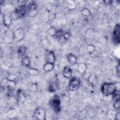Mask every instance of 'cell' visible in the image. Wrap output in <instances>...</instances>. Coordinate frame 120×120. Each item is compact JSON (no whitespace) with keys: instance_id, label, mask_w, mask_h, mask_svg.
I'll use <instances>...</instances> for the list:
<instances>
[{"instance_id":"cell-5","label":"cell","mask_w":120,"mask_h":120,"mask_svg":"<svg viewBox=\"0 0 120 120\" xmlns=\"http://www.w3.org/2000/svg\"><path fill=\"white\" fill-rule=\"evenodd\" d=\"M120 25L119 23H117L113 30L112 33V41L116 45H119L120 43Z\"/></svg>"},{"instance_id":"cell-11","label":"cell","mask_w":120,"mask_h":120,"mask_svg":"<svg viewBox=\"0 0 120 120\" xmlns=\"http://www.w3.org/2000/svg\"><path fill=\"white\" fill-rule=\"evenodd\" d=\"M12 19H13L11 16V14H5L3 15V24L5 26L8 27L11 24Z\"/></svg>"},{"instance_id":"cell-6","label":"cell","mask_w":120,"mask_h":120,"mask_svg":"<svg viewBox=\"0 0 120 120\" xmlns=\"http://www.w3.org/2000/svg\"><path fill=\"white\" fill-rule=\"evenodd\" d=\"M14 40L15 42H20L25 37V32L23 29L18 28L14 32Z\"/></svg>"},{"instance_id":"cell-17","label":"cell","mask_w":120,"mask_h":120,"mask_svg":"<svg viewBox=\"0 0 120 120\" xmlns=\"http://www.w3.org/2000/svg\"><path fill=\"white\" fill-rule=\"evenodd\" d=\"M17 102L20 104L23 103L26 100V97L25 95L23 93L22 91L20 90H18L17 92Z\"/></svg>"},{"instance_id":"cell-14","label":"cell","mask_w":120,"mask_h":120,"mask_svg":"<svg viewBox=\"0 0 120 120\" xmlns=\"http://www.w3.org/2000/svg\"><path fill=\"white\" fill-rule=\"evenodd\" d=\"M87 70V65L84 62H80L77 65V70L81 74H83Z\"/></svg>"},{"instance_id":"cell-28","label":"cell","mask_w":120,"mask_h":120,"mask_svg":"<svg viewBox=\"0 0 120 120\" xmlns=\"http://www.w3.org/2000/svg\"><path fill=\"white\" fill-rule=\"evenodd\" d=\"M112 95L114 100L120 99V90L116 89L112 93Z\"/></svg>"},{"instance_id":"cell-8","label":"cell","mask_w":120,"mask_h":120,"mask_svg":"<svg viewBox=\"0 0 120 120\" xmlns=\"http://www.w3.org/2000/svg\"><path fill=\"white\" fill-rule=\"evenodd\" d=\"M34 115L36 118L39 120H44L45 119V112L41 107H38L34 112Z\"/></svg>"},{"instance_id":"cell-12","label":"cell","mask_w":120,"mask_h":120,"mask_svg":"<svg viewBox=\"0 0 120 120\" xmlns=\"http://www.w3.org/2000/svg\"><path fill=\"white\" fill-rule=\"evenodd\" d=\"M61 96L63 100L65 102H68L70 100V93L68 90H63L61 92Z\"/></svg>"},{"instance_id":"cell-18","label":"cell","mask_w":120,"mask_h":120,"mask_svg":"<svg viewBox=\"0 0 120 120\" xmlns=\"http://www.w3.org/2000/svg\"><path fill=\"white\" fill-rule=\"evenodd\" d=\"M54 67V64L49 62H45V63L44 65L43 68L45 72H49L53 70Z\"/></svg>"},{"instance_id":"cell-15","label":"cell","mask_w":120,"mask_h":120,"mask_svg":"<svg viewBox=\"0 0 120 120\" xmlns=\"http://www.w3.org/2000/svg\"><path fill=\"white\" fill-rule=\"evenodd\" d=\"M72 71L71 68L68 67L66 66L64 67L63 71V75L66 78H70L72 76Z\"/></svg>"},{"instance_id":"cell-2","label":"cell","mask_w":120,"mask_h":120,"mask_svg":"<svg viewBox=\"0 0 120 120\" xmlns=\"http://www.w3.org/2000/svg\"><path fill=\"white\" fill-rule=\"evenodd\" d=\"M49 105L56 113H58L61 110V102L58 95H55L49 101Z\"/></svg>"},{"instance_id":"cell-31","label":"cell","mask_w":120,"mask_h":120,"mask_svg":"<svg viewBox=\"0 0 120 120\" xmlns=\"http://www.w3.org/2000/svg\"><path fill=\"white\" fill-rule=\"evenodd\" d=\"M113 107L116 111H120V99L115 100L113 104Z\"/></svg>"},{"instance_id":"cell-29","label":"cell","mask_w":120,"mask_h":120,"mask_svg":"<svg viewBox=\"0 0 120 120\" xmlns=\"http://www.w3.org/2000/svg\"><path fill=\"white\" fill-rule=\"evenodd\" d=\"M64 32L61 29L57 30V32H56L55 37H56L57 38L61 39V38H62Z\"/></svg>"},{"instance_id":"cell-1","label":"cell","mask_w":120,"mask_h":120,"mask_svg":"<svg viewBox=\"0 0 120 120\" xmlns=\"http://www.w3.org/2000/svg\"><path fill=\"white\" fill-rule=\"evenodd\" d=\"M116 89L115 83L105 82L101 86V91L104 96H108L112 95Z\"/></svg>"},{"instance_id":"cell-27","label":"cell","mask_w":120,"mask_h":120,"mask_svg":"<svg viewBox=\"0 0 120 120\" xmlns=\"http://www.w3.org/2000/svg\"><path fill=\"white\" fill-rule=\"evenodd\" d=\"M17 77L16 75L13 74H9L7 76V81H15L16 80Z\"/></svg>"},{"instance_id":"cell-25","label":"cell","mask_w":120,"mask_h":120,"mask_svg":"<svg viewBox=\"0 0 120 120\" xmlns=\"http://www.w3.org/2000/svg\"><path fill=\"white\" fill-rule=\"evenodd\" d=\"M86 49L88 52H89L90 54H91L95 52L96 50V47L94 45L92 44H90L86 46Z\"/></svg>"},{"instance_id":"cell-24","label":"cell","mask_w":120,"mask_h":120,"mask_svg":"<svg viewBox=\"0 0 120 120\" xmlns=\"http://www.w3.org/2000/svg\"><path fill=\"white\" fill-rule=\"evenodd\" d=\"M81 13L83 16L86 17H88L91 15V12L90 10L87 8H84L82 9Z\"/></svg>"},{"instance_id":"cell-20","label":"cell","mask_w":120,"mask_h":120,"mask_svg":"<svg viewBox=\"0 0 120 120\" xmlns=\"http://www.w3.org/2000/svg\"><path fill=\"white\" fill-rule=\"evenodd\" d=\"M30 63V59L29 56H25L22 57V65H23L24 66L27 68H29Z\"/></svg>"},{"instance_id":"cell-35","label":"cell","mask_w":120,"mask_h":120,"mask_svg":"<svg viewBox=\"0 0 120 120\" xmlns=\"http://www.w3.org/2000/svg\"><path fill=\"white\" fill-rule=\"evenodd\" d=\"M120 62H119L117 66H116V73L119 77L120 76Z\"/></svg>"},{"instance_id":"cell-19","label":"cell","mask_w":120,"mask_h":120,"mask_svg":"<svg viewBox=\"0 0 120 120\" xmlns=\"http://www.w3.org/2000/svg\"><path fill=\"white\" fill-rule=\"evenodd\" d=\"M27 51V48L24 46H20L18 48L17 51V53L18 56L19 57H23L24 56L26 52Z\"/></svg>"},{"instance_id":"cell-30","label":"cell","mask_w":120,"mask_h":120,"mask_svg":"<svg viewBox=\"0 0 120 120\" xmlns=\"http://www.w3.org/2000/svg\"><path fill=\"white\" fill-rule=\"evenodd\" d=\"M71 37V34L69 31H66L64 32L63 35L62 37V38L64 39L65 41H68L70 39V38Z\"/></svg>"},{"instance_id":"cell-4","label":"cell","mask_w":120,"mask_h":120,"mask_svg":"<svg viewBox=\"0 0 120 120\" xmlns=\"http://www.w3.org/2000/svg\"><path fill=\"white\" fill-rule=\"evenodd\" d=\"M28 8V15L31 17H35L38 13V5L37 3L34 1H31L27 6Z\"/></svg>"},{"instance_id":"cell-10","label":"cell","mask_w":120,"mask_h":120,"mask_svg":"<svg viewBox=\"0 0 120 120\" xmlns=\"http://www.w3.org/2000/svg\"><path fill=\"white\" fill-rule=\"evenodd\" d=\"M46 62H49L54 64L56 60V56L53 51H49L45 55Z\"/></svg>"},{"instance_id":"cell-23","label":"cell","mask_w":120,"mask_h":120,"mask_svg":"<svg viewBox=\"0 0 120 120\" xmlns=\"http://www.w3.org/2000/svg\"><path fill=\"white\" fill-rule=\"evenodd\" d=\"M117 111L116 110H110L108 111L107 115L108 118L110 120H114L115 115Z\"/></svg>"},{"instance_id":"cell-9","label":"cell","mask_w":120,"mask_h":120,"mask_svg":"<svg viewBox=\"0 0 120 120\" xmlns=\"http://www.w3.org/2000/svg\"><path fill=\"white\" fill-rule=\"evenodd\" d=\"M3 41L6 44H11L14 41L13 32L10 30H7L5 31L4 34Z\"/></svg>"},{"instance_id":"cell-13","label":"cell","mask_w":120,"mask_h":120,"mask_svg":"<svg viewBox=\"0 0 120 120\" xmlns=\"http://www.w3.org/2000/svg\"><path fill=\"white\" fill-rule=\"evenodd\" d=\"M98 82V77L94 74L91 75L88 78V82L91 87H95Z\"/></svg>"},{"instance_id":"cell-7","label":"cell","mask_w":120,"mask_h":120,"mask_svg":"<svg viewBox=\"0 0 120 120\" xmlns=\"http://www.w3.org/2000/svg\"><path fill=\"white\" fill-rule=\"evenodd\" d=\"M59 80L57 78H54L52 79L49 83L48 86V90L51 92H55L59 89Z\"/></svg>"},{"instance_id":"cell-3","label":"cell","mask_w":120,"mask_h":120,"mask_svg":"<svg viewBox=\"0 0 120 120\" xmlns=\"http://www.w3.org/2000/svg\"><path fill=\"white\" fill-rule=\"evenodd\" d=\"M81 85L80 80L76 77H73L69 81L68 84V90L72 91L78 90Z\"/></svg>"},{"instance_id":"cell-16","label":"cell","mask_w":120,"mask_h":120,"mask_svg":"<svg viewBox=\"0 0 120 120\" xmlns=\"http://www.w3.org/2000/svg\"><path fill=\"white\" fill-rule=\"evenodd\" d=\"M67 59L68 62L73 65L76 64L77 61L76 56L73 53H69L67 56Z\"/></svg>"},{"instance_id":"cell-33","label":"cell","mask_w":120,"mask_h":120,"mask_svg":"<svg viewBox=\"0 0 120 120\" xmlns=\"http://www.w3.org/2000/svg\"><path fill=\"white\" fill-rule=\"evenodd\" d=\"M38 86L36 83H33L30 86V90L31 91H35L37 90Z\"/></svg>"},{"instance_id":"cell-22","label":"cell","mask_w":120,"mask_h":120,"mask_svg":"<svg viewBox=\"0 0 120 120\" xmlns=\"http://www.w3.org/2000/svg\"><path fill=\"white\" fill-rule=\"evenodd\" d=\"M38 69L32 68H29L28 70V73L31 76H35L39 74Z\"/></svg>"},{"instance_id":"cell-21","label":"cell","mask_w":120,"mask_h":120,"mask_svg":"<svg viewBox=\"0 0 120 120\" xmlns=\"http://www.w3.org/2000/svg\"><path fill=\"white\" fill-rule=\"evenodd\" d=\"M56 32H57V30L56 29L55 27L53 26H51L47 31V34L51 37H55Z\"/></svg>"},{"instance_id":"cell-37","label":"cell","mask_w":120,"mask_h":120,"mask_svg":"<svg viewBox=\"0 0 120 120\" xmlns=\"http://www.w3.org/2000/svg\"><path fill=\"white\" fill-rule=\"evenodd\" d=\"M104 2L105 4L108 5H112V0H104Z\"/></svg>"},{"instance_id":"cell-36","label":"cell","mask_w":120,"mask_h":120,"mask_svg":"<svg viewBox=\"0 0 120 120\" xmlns=\"http://www.w3.org/2000/svg\"><path fill=\"white\" fill-rule=\"evenodd\" d=\"M114 120H120V111H117L116 114L115 116Z\"/></svg>"},{"instance_id":"cell-34","label":"cell","mask_w":120,"mask_h":120,"mask_svg":"<svg viewBox=\"0 0 120 120\" xmlns=\"http://www.w3.org/2000/svg\"><path fill=\"white\" fill-rule=\"evenodd\" d=\"M87 113V110H83V111H82V112L80 113V118H81L82 119H84V118L86 117Z\"/></svg>"},{"instance_id":"cell-26","label":"cell","mask_w":120,"mask_h":120,"mask_svg":"<svg viewBox=\"0 0 120 120\" xmlns=\"http://www.w3.org/2000/svg\"><path fill=\"white\" fill-rule=\"evenodd\" d=\"M67 6H68V8L69 9L73 10L76 8V5L74 1L70 0V1H68V4H67Z\"/></svg>"},{"instance_id":"cell-38","label":"cell","mask_w":120,"mask_h":120,"mask_svg":"<svg viewBox=\"0 0 120 120\" xmlns=\"http://www.w3.org/2000/svg\"><path fill=\"white\" fill-rule=\"evenodd\" d=\"M0 4H1H1H2L3 2V3L4 2V0H0Z\"/></svg>"},{"instance_id":"cell-32","label":"cell","mask_w":120,"mask_h":120,"mask_svg":"<svg viewBox=\"0 0 120 120\" xmlns=\"http://www.w3.org/2000/svg\"><path fill=\"white\" fill-rule=\"evenodd\" d=\"M28 1L25 0H20L17 1V4L19 7H24L25 6L27 3Z\"/></svg>"}]
</instances>
